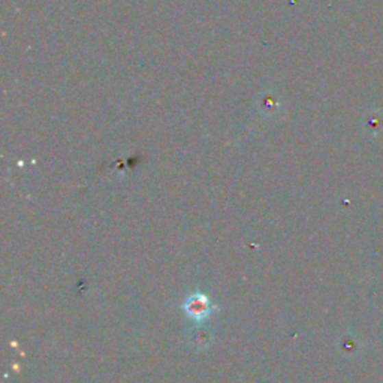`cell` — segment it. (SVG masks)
<instances>
[{
    "label": "cell",
    "mask_w": 383,
    "mask_h": 383,
    "mask_svg": "<svg viewBox=\"0 0 383 383\" xmlns=\"http://www.w3.org/2000/svg\"><path fill=\"white\" fill-rule=\"evenodd\" d=\"M183 307H184L187 316L192 317V319H195V321L207 319V317L211 314V310H213L210 301L203 297L202 293H197V295L190 297L186 301V304Z\"/></svg>",
    "instance_id": "6da1fadb"
}]
</instances>
